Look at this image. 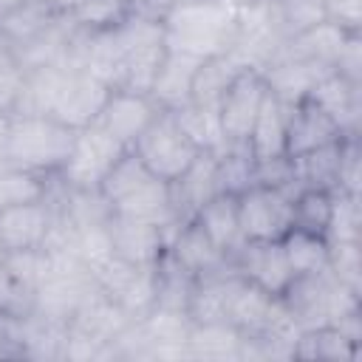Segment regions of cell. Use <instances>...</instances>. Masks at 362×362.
Wrapping results in <instances>:
<instances>
[{"instance_id": "cell-1", "label": "cell", "mask_w": 362, "mask_h": 362, "mask_svg": "<svg viewBox=\"0 0 362 362\" xmlns=\"http://www.w3.org/2000/svg\"><path fill=\"white\" fill-rule=\"evenodd\" d=\"M99 192L110 206V215L139 218L167 229L178 226L170 181H161L158 175H153L130 150L105 175V181L99 184Z\"/></svg>"}, {"instance_id": "cell-2", "label": "cell", "mask_w": 362, "mask_h": 362, "mask_svg": "<svg viewBox=\"0 0 362 362\" xmlns=\"http://www.w3.org/2000/svg\"><path fill=\"white\" fill-rule=\"evenodd\" d=\"M170 51L198 59L221 57L235 40V8L223 0H181L161 23Z\"/></svg>"}, {"instance_id": "cell-3", "label": "cell", "mask_w": 362, "mask_h": 362, "mask_svg": "<svg viewBox=\"0 0 362 362\" xmlns=\"http://www.w3.org/2000/svg\"><path fill=\"white\" fill-rule=\"evenodd\" d=\"M277 297L283 300L300 331L334 325L342 317L362 311V291H354L328 269L314 274H294Z\"/></svg>"}, {"instance_id": "cell-4", "label": "cell", "mask_w": 362, "mask_h": 362, "mask_svg": "<svg viewBox=\"0 0 362 362\" xmlns=\"http://www.w3.org/2000/svg\"><path fill=\"white\" fill-rule=\"evenodd\" d=\"M74 127L51 116H11L8 164L51 178L65 167L74 147Z\"/></svg>"}, {"instance_id": "cell-5", "label": "cell", "mask_w": 362, "mask_h": 362, "mask_svg": "<svg viewBox=\"0 0 362 362\" xmlns=\"http://www.w3.org/2000/svg\"><path fill=\"white\" fill-rule=\"evenodd\" d=\"M116 37L124 54V90H139L150 93V85L158 74V65L167 54L164 42V28L156 20L139 17V14H124L116 25Z\"/></svg>"}, {"instance_id": "cell-6", "label": "cell", "mask_w": 362, "mask_h": 362, "mask_svg": "<svg viewBox=\"0 0 362 362\" xmlns=\"http://www.w3.org/2000/svg\"><path fill=\"white\" fill-rule=\"evenodd\" d=\"M130 153L161 181H175L195 161L198 147L187 139L170 110H158V116L133 141Z\"/></svg>"}, {"instance_id": "cell-7", "label": "cell", "mask_w": 362, "mask_h": 362, "mask_svg": "<svg viewBox=\"0 0 362 362\" xmlns=\"http://www.w3.org/2000/svg\"><path fill=\"white\" fill-rule=\"evenodd\" d=\"M124 153H127V147H122L96 122L85 124V127L76 130L71 156H68L65 167L57 173V178L65 187H74V189H99L105 175L113 170V164Z\"/></svg>"}, {"instance_id": "cell-8", "label": "cell", "mask_w": 362, "mask_h": 362, "mask_svg": "<svg viewBox=\"0 0 362 362\" xmlns=\"http://www.w3.org/2000/svg\"><path fill=\"white\" fill-rule=\"evenodd\" d=\"M238 223L243 240H283L291 229V195L260 184L238 192Z\"/></svg>"}, {"instance_id": "cell-9", "label": "cell", "mask_w": 362, "mask_h": 362, "mask_svg": "<svg viewBox=\"0 0 362 362\" xmlns=\"http://www.w3.org/2000/svg\"><path fill=\"white\" fill-rule=\"evenodd\" d=\"M96 286L105 297H110L127 317L139 320L153 308L156 300V263L136 266L113 257L99 272H93Z\"/></svg>"}, {"instance_id": "cell-10", "label": "cell", "mask_w": 362, "mask_h": 362, "mask_svg": "<svg viewBox=\"0 0 362 362\" xmlns=\"http://www.w3.org/2000/svg\"><path fill=\"white\" fill-rule=\"evenodd\" d=\"M107 96H110V88L99 82L93 74H88L85 68H65L54 107H51V119L79 130L96 122Z\"/></svg>"}, {"instance_id": "cell-11", "label": "cell", "mask_w": 362, "mask_h": 362, "mask_svg": "<svg viewBox=\"0 0 362 362\" xmlns=\"http://www.w3.org/2000/svg\"><path fill=\"white\" fill-rule=\"evenodd\" d=\"M263 96H266V82H263L260 71H240L232 79V85L226 88V93L218 105L226 144H246L255 116L263 105Z\"/></svg>"}, {"instance_id": "cell-12", "label": "cell", "mask_w": 362, "mask_h": 362, "mask_svg": "<svg viewBox=\"0 0 362 362\" xmlns=\"http://www.w3.org/2000/svg\"><path fill=\"white\" fill-rule=\"evenodd\" d=\"M158 105L153 102L150 93H139V90H110V96L105 99L96 124L110 133L122 147H133V141L144 133V127L158 116Z\"/></svg>"}, {"instance_id": "cell-13", "label": "cell", "mask_w": 362, "mask_h": 362, "mask_svg": "<svg viewBox=\"0 0 362 362\" xmlns=\"http://www.w3.org/2000/svg\"><path fill=\"white\" fill-rule=\"evenodd\" d=\"M173 229L150 223V221H139V218L110 215L107 232H110V243H113V257H119L124 263H136V266H153L167 252Z\"/></svg>"}, {"instance_id": "cell-14", "label": "cell", "mask_w": 362, "mask_h": 362, "mask_svg": "<svg viewBox=\"0 0 362 362\" xmlns=\"http://www.w3.org/2000/svg\"><path fill=\"white\" fill-rule=\"evenodd\" d=\"M229 266H232V272L252 280L255 286H260L269 294H280L288 286V280L294 277L280 240H246L229 257Z\"/></svg>"}, {"instance_id": "cell-15", "label": "cell", "mask_w": 362, "mask_h": 362, "mask_svg": "<svg viewBox=\"0 0 362 362\" xmlns=\"http://www.w3.org/2000/svg\"><path fill=\"white\" fill-rule=\"evenodd\" d=\"M51 226H54V209L48 198L14 204L0 212V240L6 252L45 249Z\"/></svg>"}, {"instance_id": "cell-16", "label": "cell", "mask_w": 362, "mask_h": 362, "mask_svg": "<svg viewBox=\"0 0 362 362\" xmlns=\"http://www.w3.org/2000/svg\"><path fill=\"white\" fill-rule=\"evenodd\" d=\"M305 99H311L339 127L342 136H359L362 130V85L359 82H351L339 74H328L311 88Z\"/></svg>"}, {"instance_id": "cell-17", "label": "cell", "mask_w": 362, "mask_h": 362, "mask_svg": "<svg viewBox=\"0 0 362 362\" xmlns=\"http://www.w3.org/2000/svg\"><path fill=\"white\" fill-rule=\"evenodd\" d=\"M221 192L218 184V158L215 153H198L195 161L175 178L170 181V195H173V209H175V221H192L198 215V209L212 201Z\"/></svg>"}, {"instance_id": "cell-18", "label": "cell", "mask_w": 362, "mask_h": 362, "mask_svg": "<svg viewBox=\"0 0 362 362\" xmlns=\"http://www.w3.org/2000/svg\"><path fill=\"white\" fill-rule=\"evenodd\" d=\"M167 252L187 269L192 272L195 277H209V274H221V272H229V257L212 243V238L201 229V223L192 218V221H184L173 229L170 235V243H167Z\"/></svg>"}, {"instance_id": "cell-19", "label": "cell", "mask_w": 362, "mask_h": 362, "mask_svg": "<svg viewBox=\"0 0 362 362\" xmlns=\"http://www.w3.org/2000/svg\"><path fill=\"white\" fill-rule=\"evenodd\" d=\"M65 14L68 8H59L51 0H23L14 8L0 14V31L17 48V57H20V51L42 40Z\"/></svg>"}, {"instance_id": "cell-20", "label": "cell", "mask_w": 362, "mask_h": 362, "mask_svg": "<svg viewBox=\"0 0 362 362\" xmlns=\"http://www.w3.org/2000/svg\"><path fill=\"white\" fill-rule=\"evenodd\" d=\"M339 139H342L339 127L311 99L291 105L288 124H286V156L288 158H297L303 153H311V150L325 147Z\"/></svg>"}, {"instance_id": "cell-21", "label": "cell", "mask_w": 362, "mask_h": 362, "mask_svg": "<svg viewBox=\"0 0 362 362\" xmlns=\"http://www.w3.org/2000/svg\"><path fill=\"white\" fill-rule=\"evenodd\" d=\"M144 337L150 342V359H189L187 339L192 331V317L173 308H150L139 317Z\"/></svg>"}, {"instance_id": "cell-22", "label": "cell", "mask_w": 362, "mask_h": 362, "mask_svg": "<svg viewBox=\"0 0 362 362\" xmlns=\"http://www.w3.org/2000/svg\"><path fill=\"white\" fill-rule=\"evenodd\" d=\"M201 59L181 54V51H170L164 54L158 74L150 85V96L161 110H178L181 105L189 102V90H192V76L198 71Z\"/></svg>"}, {"instance_id": "cell-23", "label": "cell", "mask_w": 362, "mask_h": 362, "mask_svg": "<svg viewBox=\"0 0 362 362\" xmlns=\"http://www.w3.org/2000/svg\"><path fill=\"white\" fill-rule=\"evenodd\" d=\"M288 110L291 105H286L283 99H277L269 88L263 96V105L255 116V124L249 130V153L255 156V161L263 158H274V156H286V124H288Z\"/></svg>"}, {"instance_id": "cell-24", "label": "cell", "mask_w": 362, "mask_h": 362, "mask_svg": "<svg viewBox=\"0 0 362 362\" xmlns=\"http://www.w3.org/2000/svg\"><path fill=\"white\" fill-rule=\"evenodd\" d=\"M274 297L277 294H269L260 286H255L252 280H246L238 272H232L229 291H226V314H223V320L229 325H235L240 334H252V331H257L263 325Z\"/></svg>"}, {"instance_id": "cell-25", "label": "cell", "mask_w": 362, "mask_h": 362, "mask_svg": "<svg viewBox=\"0 0 362 362\" xmlns=\"http://www.w3.org/2000/svg\"><path fill=\"white\" fill-rule=\"evenodd\" d=\"M348 34L351 31H345V28L322 20L320 25H314V28L291 37L283 45L280 54H288L294 59H303V62H308V65L331 74L334 71V62H337V54H339V48H342V42H345Z\"/></svg>"}, {"instance_id": "cell-26", "label": "cell", "mask_w": 362, "mask_h": 362, "mask_svg": "<svg viewBox=\"0 0 362 362\" xmlns=\"http://www.w3.org/2000/svg\"><path fill=\"white\" fill-rule=\"evenodd\" d=\"M331 74H334V71H331ZM322 76H328V74L320 71V68H314V65H308V62H303V59H294V57H288V54H280V57L263 71L266 88H269L277 99H283L286 105L303 102V99L311 93V88H314Z\"/></svg>"}, {"instance_id": "cell-27", "label": "cell", "mask_w": 362, "mask_h": 362, "mask_svg": "<svg viewBox=\"0 0 362 362\" xmlns=\"http://www.w3.org/2000/svg\"><path fill=\"white\" fill-rule=\"evenodd\" d=\"M195 221L201 223V229L212 238V243L226 255L232 257L246 240L240 235V223H238V195H229V192H218L212 201H206Z\"/></svg>"}, {"instance_id": "cell-28", "label": "cell", "mask_w": 362, "mask_h": 362, "mask_svg": "<svg viewBox=\"0 0 362 362\" xmlns=\"http://www.w3.org/2000/svg\"><path fill=\"white\" fill-rule=\"evenodd\" d=\"M130 320H133V317H127L110 297H105L102 291H96V294L68 320V325H71V331H76V334H82V337H90V339H96V342H102V345H107Z\"/></svg>"}, {"instance_id": "cell-29", "label": "cell", "mask_w": 362, "mask_h": 362, "mask_svg": "<svg viewBox=\"0 0 362 362\" xmlns=\"http://www.w3.org/2000/svg\"><path fill=\"white\" fill-rule=\"evenodd\" d=\"M243 334L229 322H192L187 339V356L204 362H226L240 359Z\"/></svg>"}, {"instance_id": "cell-30", "label": "cell", "mask_w": 362, "mask_h": 362, "mask_svg": "<svg viewBox=\"0 0 362 362\" xmlns=\"http://www.w3.org/2000/svg\"><path fill=\"white\" fill-rule=\"evenodd\" d=\"M65 342H68V322L48 317V314H28L23 317V345H25V359H48V362H62L65 356Z\"/></svg>"}, {"instance_id": "cell-31", "label": "cell", "mask_w": 362, "mask_h": 362, "mask_svg": "<svg viewBox=\"0 0 362 362\" xmlns=\"http://www.w3.org/2000/svg\"><path fill=\"white\" fill-rule=\"evenodd\" d=\"M362 345L351 342L337 325H320L300 331L294 345V359H311V362H351L356 359Z\"/></svg>"}, {"instance_id": "cell-32", "label": "cell", "mask_w": 362, "mask_h": 362, "mask_svg": "<svg viewBox=\"0 0 362 362\" xmlns=\"http://www.w3.org/2000/svg\"><path fill=\"white\" fill-rule=\"evenodd\" d=\"M339 156H342V139H339V141H331V144H325V147H317V150H311V153H303V156H297V158H291L297 192L305 189V187L337 192Z\"/></svg>"}, {"instance_id": "cell-33", "label": "cell", "mask_w": 362, "mask_h": 362, "mask_svg": "<svg viewBox=\"0 0 362 362\" xmlns=\"http://www.w3.org/2000/svg\"><path fill=\"white\" fill-rule=\"evenodd\" d=\"M178 122V127L187 133V139L198 147V153H221L226 147V136L221 127V116L218 107H204L195 102L181 105L178 110H170Z\"/></svg>"}, {"instance_id": "cell-34", "label": "cell", "mask_w": 362, "mask_h": 362, "mask_svg": "<svg viewBox=\"0 0 362 362\" xmlns=\"http://www.w3.org/2000/svg\"><path fill=\"white\" fill-rule=\"evenodd\" d=\"M198 277L187 272L170 252H164L156 260V300L153 308H173V311H187L189 297L195 291Z\"/></svg>"}, {"instance_id": "cell-35", "label": "cell", "mask_w": 362, "mask_h": 362, "mask_svg": "<svg viewBox=\"0 0 362 362\" xmlns=\"http://www.w3.org/2000/svg\"><path fill=\"white\" fill-rule=\"evenodd\" d=\"M240 74V68L226 57H209L201 59L195 76H192V90H189V102L204 105V107H218L226 88L232 85V79Z\"/></svg>"}, {"instance_id": "cell-36", "label": "cell", "mask_w": 362, "mask_h": 362, "mask_svg": "<svg viewBox=\"0 0 362 362\" xmlns=\"http://www.w3.org/2000/svg\"><path fill=\"white\" fill-rule=\"evenodd\" d=\"M266 6L277 34L286 42L325 20L322 0H266Z\"/></svg>"}, {"instance_id": "cell-37", "label": "cell", "mask_w": 362, "mask_h": 362, "mask_svg": "<svg viewBox=\"0 0 362 362\" xmlns=\"http://www.w3.org/2000/svg\"><path fill=\"white\" fill-rule=\"evenodd\" d=\"M283 252L288 257L291 274H314L328 269V240L314 232L288 229L283 235Z\"/></svg>"}, {"instance_id": "cell-38", "label": "cell", "mask_w": 362, "mask_h": 362, "mask_svg": "<svg viewBox=\"0 0 362 362\" xmlns=\"http://www.w3.org/2000/svg\"><path fill=\"white\" fill-rule=\"evenodd\" d=\"M331 209H334V192L305 187L291 198V229H303L325 238L331 223Z\"/></svg>"}, {"instance_id": "cell-39", "label": "cell", "mask_w": 362, "mask_h": 362, "mask_svg": "<svg viewBox=\"0 0 362 362\" xmlns=\"http://www.w3.org/2000/svg\"><path fill=\"white\" fill-rule=\"evenodd\" d=\"M215 158L221 192L238 195L255 184V156L249 153V144H226Z\"/></svg>"}, {"instance_id": "cell-40", "label": "cell", "mask_w": 362, "mask_h": 362, "mask_svg": "<svg viewBox=\"0 0 362 362\" xmlns=\"http://www.w3.org/2000/svg\"><path fill=\"white\" fill-rule=\"evenodd\" d=\"M48 184H51V178H45V175H37V173H28V170L11 167V164L0 167V212L14 204L45 198Z\"/></svg>"}, {"instance_id": "cell-41", "label": "cell", "mask_w": 362, "mask_h": 362, "mask_svg": "<svg viewBox=\"0 0 362 362\" xmlns=\"http://www.w3.org/2000/svg\"><path fill=\"white\" fill-rule=\"evenodd\" d=\"M325 240L328 243L362 240V204H359V195L334 192V209H331V223H328Z\"/></svg>"}, {"instance_id": "cell-42", "label": "cell", "mask_w": 362, "mask_h": 362, "mask_svg": "<svg viewBox=\"0 0 362 362\" xmlns=\"http://www.w3.org/2000/svg\"><path fill=\"white\" fill-rule=\"evenodd\" d=\"M328 272L354 291H362V240L328 243Z\"/></svg>"}, {"instance_id": "cell-43", "label": "cell", "mask_w": 362, "mask_h": 362, "mask_svg": "<svg viewBox=\"0 0 362 362\" xmlns=\"http://www.w3.org/2000/svg\"><path fill=\"white\" fill-rule=\"evenodd\" d=\"M359 184H362V150H359V136H342V156H339L337 192L359 195Z\"/></svg>"}, {"instance_id": "cell-44", "label": "cell", "mask_w": 362, "mask_h": 362, "mask_svg": "<svg viewBox=\"0 0 362 362\" xmlns=\"http://www.w3.org/2000/svg\"><path fill=\"white\" fill-rule=\"evenodd\" d=\"M334 74L362 85V31H351L345 37L337 54V62H334Z\"/></svg>"}, {"instance_id": "cell-45", "label": "cell", "mask_w": 362, "mask_h": 362, "mask_svg": "<svg viewBox=\"0 0 362 362\" xmlns=\"http://www.w3.org/2000/svg\"><path fill=\"white\" fill-rule=\"evenodd\" d=\"M0 359H25L23 317L0 311Z\"/></svg>"}, {"instance_id": "cell-46", "label": "cell", "mask_w": 362, "mask_h": 362, "mask_svg": "<svg viewBox=\"0 0 362 362\" xmlns=\"http://www.w3.org/2000/svg\"><path fill=\"white\" fill-rule=\"evenodd\" d=\"M325 20L345 28V31H362V0H322Z\"/></svg>"}, {"instance_id": "cell-47", "label": "cell", "mask_w": 362, "mask_h": 362, "mask_svg": "<svg viewBox=\"0 0 362 362\" xmlns=\"http://www.w3.org/2000/svg\"><path fill=\"white\" fill-rule=\"evenodd\" d=\"M181 0H127V11L139 14V17H147V20H156V23H164V17Z\"/></svg>"}, {"instance_id": "cell-48", "label": "cell", "mask_w": 362, "mask_h": 362, "mask_svg": "<svg viewBox=\"0 0 362 362\" xmlns=\"http://www.w3.org/2000/svg\"><path fill=\"white\" fill-rule=\"evenodd\" d=\"M8 124H11V116L0 113V167L8 164Z\"/></svg>"}, {"instance_id": "cell-49", "label": "cell", "mask_w": 362, "mask_h": 362, "mask_svg": "<svg viewBox=\"0 0 362 362\" xmlns=\"http://www.w3.org/2000/svg\"><path fill=\"white\" fill-rule=\"evenodd\" d=\"M14 62H20V57H17V48L6 40V34L0 31V71L3 68H8V65H14Z\"/></svg>"}, {"instance_id": "cell-50", "label": "cell", "mask_w": 362, "mask_h": 362, "mask_svg": "<svg viewBox=\"0 0 362 362\" xmlns=\"http://www.w3.org/2000/svg\"><path fill=\"white\" fill-rule=\"evenodd\" d=\"M17 3H23V0H0V14H3V11H8V8H14Z\"/></svg>"}, {"instance_id": "cell-51", "label": "cell", "mask_w": 362, "mask_h": 362, "mask_svg": "<svg viewBox=\"0 0 362 362\" xmlns=\"http://www.w3.org/2000/svg\"><path fill=\"white\" fill-rule=\"evenodd\" d=\"M51 3H57V6H59V8H71V6H74V3H76V0H51Z\"/></svg>"}, {"instance_id": "cell-52", "label": "cell", "mask_w": 362, "mask_h": 362, "mask_svg": "<svg viewBox=\"0 0 362 362\" xmlns=\"http://www.w3.org/2000/svg\"><path fill=\"white\" fill-rule=\"evenodd\" d=\"M6 255H8V252H6V246H3V240H0V263L6 260Z\"/></svg>"}, {"instance_id": "cell-53", "label": "cell", "mask_w": 362, "mask_h": 362, "mask_svg": "<svg viewBox=\"0 0 362 362\" xmlns=\"http://www.w3.org/2000/svg\"><path fill=\"white\" fill-rule=\"evenodd\" d=\"M124 3H127V0H124Z\"/></svg>"}]
</instances>
